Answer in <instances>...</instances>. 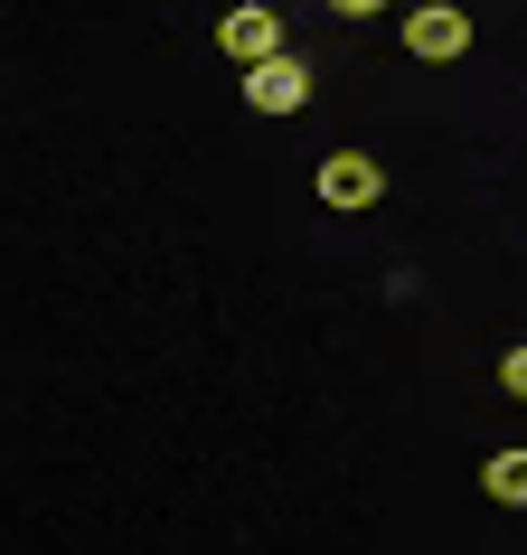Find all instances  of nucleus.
Returning a JSON list of instances; mask_svg holds the SVG:
<instances>
[{
  "instance_id": "obj_1",
  "label": "nucleus",
  "mask_w": 527,
  "mask_h": 555,
  "mask_svg": "<svg viewBox=\"0 0 527 555\" xmlns=\"http://www.w3.org/2000/svg\"><path fill=\"white\" fill-rule=\"evenodd\" d=\"M311 198H321L330 217H368V207L386 198V160L377 151H330L321 170H311Z\"/></svg>"
},
{
  "instance_id": "obj_2",
  "label": "nucleus",
  "mask_w": 527,
  "mask_h": 555,
  "mask_svg": "<svg viewBox=\"0 0 527 555\" xmlns=\"http://www.w3.org/2000/svg\"><path fill=\"white\" fill-rule=\"evenodd\" d=\"M471 10L462 0H414L406 10V57H424V66H452V57H471Z\"/></svg>"
},
{
  "instance_id": "obj_3",
  "label": "nucleus",
  "mask_w": 527,
  "mask_h": 555,
  "mask_svg": "<svg viewBox=\"0 0 527 555\" xmlns=\"http://www.w3.org/2000/svg\"><path fill=\"white\" fill-rule=\"evenodd\" d=\"M217 48H227L235 66H264V57H283V10H273V0H235L227 20H217Z\"/></svg>"
},
{
  "instance_id": "obj_4",
  "label": "nucleus",
  "mask_w": 527,
  "mask_h": 555,
  "mask_svg": "<svg viewBox=\"0 0 527 555\" xmlns=\"http://www.w3.org/2000/svg\"><path fill=\"white\" fill-rule=\"evenodd\" d=\"M235 86H245L255 114H301V104H311V66L283 48V57H264V66H235Z\"/></svg>"
},
{
  "instance_id": "obj_5",
  "label": "nucleus",
  "mask_w": 527,
  "mask_h": 555,
  "mask_svg": "<svg viewBox=\"0 0 527 555\" xmlns=\"http://www.w3.org/2000/svg\"><path fill=\"white\" fill-rule=\"evenodd\" d=\"M480 490H490L499 508H527V452H490V462H480Z\"/></svg>"
},
{
  "instance_id": "obj_6",
  "label": "nucleus",
  "mask_w": 527,
  "mask_h": 555,
  "mask_svg": "<svg viewBox=\"0 0 527 555\" xmlns=\"http://www.w3.org/2000/svg\"><path fill=\"white\" fill-rule=\"evenodd\" d=\"M499 386H509V396H518V405H527V339H518V349H509V358H499Z\"/></svg>"
},
{
  "instance_id": "obj_7",
  "label": "nucleus",
  "mask_w": 527,
  "mask_h": 555,
  "mask_svg": "<svg viewBox=\"0 0 527 555\" xmlns=\"http://www.w3.org/2000/svg\"><path fill=\"white\" fill-rule=\"evenodd\" d=\"M330 10H339V20H377L386 0H330Z\"/></svg>"
}]
</instances>
